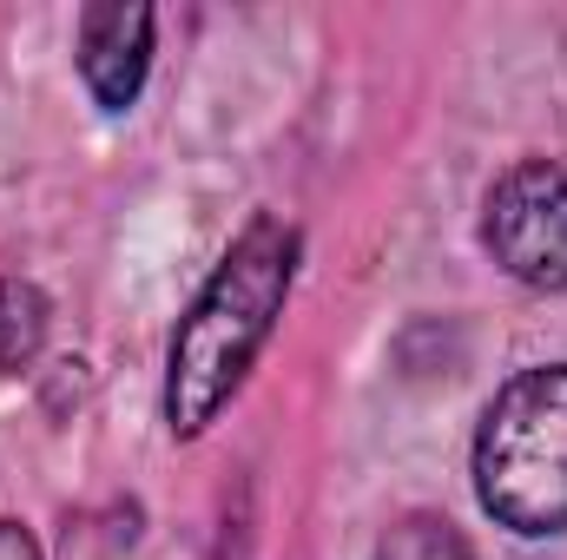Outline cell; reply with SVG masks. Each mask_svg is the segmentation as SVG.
<instances>
[{
  "label": "cell",
  "instance_id": "obj_6",
  "mask_svg": "<svg viewBox=\"0 0 567 560\" xmlns=\"http://www.w3.org/2000/svg\"><path fill=\"white\" fill-rule=\"evenodd\" d=\"M40 336H47V297H40L33 283L7 278V283H0V370L33 363Z\"/></svg>",
  "mask_w": 567,
  "mask_h": 560
},
{
  "label": "cell",
  "instance_id": "obj_2",
  "mask_svg": "<svg viewBox=\"0 0 567 560\" xmlns=\"http://www.w3.org/2000/svg\"><path fill=\"white\" fill-rule=\"evenodd\" d=\"M475 495L515 535L567 528V363L495 390L475 428Z\"/></svg>",
  "mask_w": 567,
  "mask_h": 560
},
{
  "label": "cell",
  "instance_id": "obj_1",
  "mask_svg": "<svg viewBox=\"0 0 567 560\" xmlns=\"http://www.w3.org/2000/svg\"><path fill=\"white\" fill-rule=\"evenodd\" d=\"M290 278H297V231L271 211L251 218L172 330V350H165V422H172V435L192 442L225 416V403L245 390L258 350L278 330Z\"/></svg>",
  "mask_w": 567,
  "mask_h": 560
},
{
  "label": "cell",
  "instance_id": "obj_5",
  "mask_svg": "<svg viewBox=\"0 0 567 560\" xmlns=\"http://www.w3.org/2000/svg\"><path fill=\"white\" fill-rule=\"evenodd\" d=\"M370 560H475L462 528L442 515H403L396 528H383V541L370 548Z\"/></svg>",
  "mask_w": 567,
  "mask_h": 560
},
{
  "label": "cell",
  "instance_id": "obj_3",
  "mask_svg": "<svg viewBox=\"0 0 567 560\" xmlns=\"http://www.w3.org/2000/svg\"><path fill=\"white\" fill-rule=\"evenodd\" d=\"M488 258L528 290H567V165L522 158L482 198Z\"/></svg>",
  "mask_w": 567,
  "mask_h": 560
},
{
  "label": "cell",
  "instance_id": "obj_4",
  "mask_svg": "<svg viewBox=\"0 0 567 560\" xmlns=\"http://www.w3.org/2000/svg\"><path fill=\"white\" fill-rule=\"evenodd\" d=\"M152 66V7H86L80 13V80L106 113H126Z\"/></svg>",
  "mask_w": 567,
  "mask_h": 560
},
{
  "label": "cell",
  "instance_id": "obj_7",
  "mask_svg": "<svg viewBox=\"0 0 567 560\" xmlns=\"http://www.w3.org/2000/svg\"><path fill=\"white\" fill-rule=\"evenodd\" d=\"M0 560H40L33 535H27L20 521H0Z\"/></svg>",
  "mask_w": 567,
  "mask_h": 560
}]
</instances>
